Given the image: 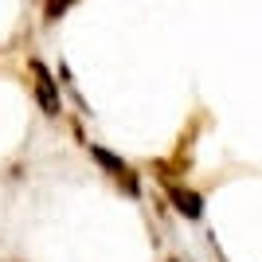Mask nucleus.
Listing matches in <instances>:
<instances>
[{
	"instance_id": "3",
	"label": "nucleus",
	"mask_w": 262,
	"mask_h": 262,
	"mask_svg": "<svg viewBox=\"0 0 262 262\" xmlns=\"http://www.w3.org/2000/svg\"><path fill=\"white\" fill-rule=\"evenodd\" d=\"M161 184H164V196L172 200V208L180 211L184 219H204V196H200L196 188H188V184H180V180H172V176H161Z\"/></svg>"
},
{
	"instance_id": "1",
	"label": "nucleus",
	"mask_w": 262,
	"mask_h": 262,
	"mask_svg": "<svg viewBox=\"0 0 262 262\" xmlns=\"http://www.w3.org/2000/svg\"><path fill=\"white\" fill-rule=\"evenodd\" d=\"M90 157L98 161V168L110 176V180H118V188H121L129 200H141V176L133 172L129 161H121L118 153H110V149H102V145H90Z\"/></svg>"
},
{
	"instance_id": "5",
	"label": "nucleus",
	"mask_w": 262,
	"mask_h": 262,
	"mask_svg": "<svg viewBox=\"0 0 262 262\" xmlns=\"http://www.w3.org/2000/svg\"><path fill=\"white\" fill-rule=\"evenodd\" d=\"M168 262H180V258H168Z\"/></svg>"
},
{
	"instance_id": "2",
	"label": "nucleus",
	"mask_w": 262,
	"mask_h": 262,
	"mask_svg": "<svg viewBox=\"0 0 262 262\" xmlns=\"http://www.w3.org/2000/svg\"><path fill=\"white\" fill-rule=\"evenodd\" d=\"M28 71H32V86H35V102L47 118H59L63 114V94H59V82H55L51 67L43 59H28Z\"/></svg>"
},
{
	"instance_id": "4",
	"label": "nucleus",
	"mask_w": 262,
	"mask_h": 262,
	"mask_svg": "<svg viewBox=\"0 0 262 262\" xmlns=\"http://www.w3.org/2000/svg\"><path fill=\"white\" fill-rule=\"evenodd\" d=\"M78 0H47V8H43V20L47 24H55V20H63L67 16V8H75Z\"/></svg>"
}]
</instances>
